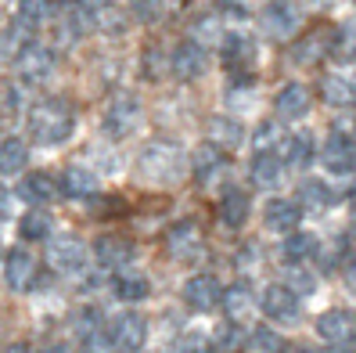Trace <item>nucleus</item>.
Instances as JSON below:
<instances>
[{
	"mask_svg": "<svg viewBox=\"0 0 356 353\" xmlns=\"http://www.w3.org/2000/svg\"><path fill=\"white\" fill-rule=\"evenodd\" d=\"M274 152L281 155V162H284V166H306V162L313 159V137H309V134H302V130L284 134V137L277 141V148H274Z\"/></svg>",
	"mask_w": 356,
	"mask_h": 353,
	"instance_id": "23",
	"label": "nucleus"
},
{
	"mask_svg": "<svg viewBox=\"0 0 356 353\" xmlns=\"http://www.w3.org/2000/svg\"><path fill=\"white\" fill-rule=\"evenodd\" d=\"M47 263L58 274H83L87 271V245L79 238H54L47 249Z\"/></svg>",
	"mask_w": 356,
	"mask_h": 353,
	"instance_id": "8",
	"label": "nucleus"
},
{
	"mask_svg": "<svg viewBox=\"0 0 356 353\" xmlns=\"http://www.w3.org/2000/svg\"><path fill=\"white\" fill-rule=\"evenodd\" d=\"M321 94H324L327 105H334V109H349L353 101H356V83H349L346 76H324Z\"/></svg>",
	"mask_w": 356,
	"mask_h": 353,
	"instance_id": "32",
	"label": "nucleus"
},
{
	"mask_svg": "<svg viewBox=\"0 0 356 353\" xmlns=\"http://www.w3.org/2000/svg\"><path fill=\"white\" fill-rule=\"evenodd\" d=\"M29 137L36 144H44V148H58V144H65L76 130V112L65 97H47V101H36L29 109Z\"/></svg>",
	"mask_w": 356,
	"mask_h": 353,
	"instance_id": "1",
	"label": "nucleus"
},
{
	"mask_svg": "<svg viewBox=\"0 0 356 353\" xmlns=\"http://www.w3.org/2000/svg\"><path fill=\"white\" fill-rule=\"evenodd\" d=\"M90 11H104V8H115V0H87Z\"/></svg>",
	"mask_w": 356,
	"mask_h": 353,
	"instance_id": "48",
	"label": "nucleus"
},
{
	"mask_svg": "<svg viewBox=\"0 0 356 353\" xmlns=\"http://www.w3.org/2000/svg\"><path fill=\"white\" fill-rule=\"evenodd\" d=\"M8 217H11V198L0 191V220H8Z\"/></svg>",
	"mask_w": 356,
	"mask_h": 353,
	"instance_id": "47",
	"label": "nucleus"
},
{
	"mask_svg": "<svg viewBox=\"0 0 356 353\" xmlns=\"http://www.w3.org/2000/svg\"><path fill=\"white\" fill-rule=\"evenodd\" d=\"M223 310H227V317L230 321H245L248 314L256 310V296H252V288L248 285H234V288H227L223 292Z\"/></svg>",
	"mask_w": 356,
	"mask_h": 353,
	"instance_id": "30",
	"label": "nucleus"
},
{
	"mask_svg": "<svg viewBox=\"0 0 356 353\" xmlns=\"http://www.w3.org/2000/svg\"><path fill=\"white\" fill-rule=\"evenodd\" d=\"M4 281L15 292H26V288L36 285V256L29 249H11L4 260Z\"/></svg>",
	"mask_w": 356,
	"mask_h": 353,
	"instance_id": "14",
	"label": "nucleus"
},
{
	"mask_svg": "<svg viewBox=\"0 0 356 353\" xmlns=\"http://www.w3.org/2000/svg\"><path fill=\"white\" fill-rule=\"evenodd\" d=\"M26 159H29L26 141H18V137H4V141H0V177L22 173L26 170Z\"/></svg>",
	"mask_w": 356,
	"mask_h": 353,
	"instance_id": "28",
	"label": "nucleus"
},
{
	"mask_svg": "<svg viewBox=\"0 0 356 353\" xmlns=\"http://www.w3.org/2000/svg\"><path fill=\"white\" fill-rule=\"evenodd\" d=\"M18 235H22V242H44L51 235V217L40 213V210L26 213L22 220H18Z\"/></svg>",
	"mask_w": 356,
	"mask_h": 353,
	"instance_id": "34",
	"label": "nucleus"
},
{
	"mask_svg": "<svg viewBox=\"0 0 356 353\" xmlns=\"http://www.w3.org/2000/svg\"><path fill=\"white\" fill-rule=\"evenodd\" d=\"M274 141H281L277 127H274V123H259V130H256V144H259V152L266 148V144H274Z\"/></svg>",
	"mask_w": 356,
	"mask_h": 353,
	"instance_id": "43",
	"label": "nucleus"
},
{
	"mask_svg": "<svg viewBox=\"0 0 356 353\" xmlns=\"http://www.w3.org/2000/svg\"><path fill=\"white\" fill-rule=\"evenodd\" d=\"M137 173L152 184H165V180H177L184 173V152L177 144H165V141H152L148 148L140 152L137 159Z\"/></svg>",
	"mask_w": 356,
	"mask_h": 353,
	"instance_id": "2",
	"label": "nucleus"
},
{
	"mask_svg": "<svg viewBox=\"0 0 356 353\" xmlns=\"http://www.w3.org/2000/svg\"><path fill=\"white\" fill-rule=\"evenodd\" d=\"M54 195H58V184H54V177L44 173V170L26 173L22 180H18V198L29 202V205H47Z\"/></svg>",
	"mask_w": 356,
	"mask_h": 353,
	"instance_id": "19",
	"label": "nucleus"
},
{
	"mask_svg": "<svg viewBox=\"0 0 356 353\" xmlns=\"http://www.w3.org/2000/svg\"><path fill=\"white\" fill-rule=\"evenodd\" d=\"M331 40V29H317V33H309V36H302L299 44H291V58L299 61V65H317V61L324 58V54H331L334 51V44H327Z\"/></svg>",
	"mask_w": 356,
	"mask_h": 353,
	"instance_id": "22",
	"label": "nucleus"
},
{
	"mask_svg": "<svg viewBox=\"0 0 356 353\" xmlns=\"http://www.w3.org/2000/svg\"><path fill=\"white\" fill-rule=\"evenodd\" d=\"M0 353H29V346H26V343H8Z\"/></svg>",
	"mask_w": 356,
	"mask_h": 353,
	"instance_id": "49",
	"label": "nucleus"
},
{
	"mask_svg": "<svg viewBox=\"0 0 356 353\" xmlns=\"http://www.w3.org/2000/svg\"><path fill=\"white\" fill-rule=\"evenodd\" d=\"M248 339H252V346L259 353H277L281 350V336H277V331H270V328H252V336H248Z\"/></svg>",
	"mask_w": 356,
	"mask_h": 353,
	"instance_id": "40",
	"label": "nucleus"
},
{
	"mask_svg": "<svg viewBox=\"0 0 356 353\" xmlns=\"http://www.w3.org/2000/svg\"><path fill=\"white\" fill-rule=\"evenodd\" d=\"M317 253H321V242L313 238V235H296V231H291V235L284 238V245H281V256L288 260V267L306 263V260H313Z\"/></svg>",
	"mask_w": 356,
	"mask_h": 353,
	"instance_id": "29",
	"label": "nucleus"
},
{
	"mask_svg": "<svg viewBox=\"0 0 356 353\" xmlns=\"http://www.w3.org/2000/svg\"><path fill=\"white\" fill-rule=\"evenodd\" d=\"M83 353H94V350H83Z\"/></svg>",
	"mask_w": 356,
	"mask_h": 353,
	"instance_id": "54",
	"label": "nucleus"
},
{
	"mask_svg": "<svg viewBox=\"0 0 356 353\" xmlns=\"http://www.w3.org/2000/svg\"><path fill=\"white\" fill-rule=\"evenodd\" d=\"M51 8H72V4H79V0H47Z\"/></svg>",
	"mask_w": 356,
	"mask_h": 353,
	"instance_id": "51",
	"label": "nucleus"
},
{
	"mask_svg": "<svg viewBox=\"0 0 356 353\" xmlns=\"http://www.w3.org/2000/svg\"><path fill=\"white\" fill-rule=\"evenodd\" d=\"M324 353H356V346L353 343H342V346H327Z\"/></svg>",
	"mask_w": 356,
	"mask_h": 353,
	"instance_id": "50",
	"label": "nucleus"
},
{
	"mask_svg": "<svg viewBox=\"0 0 356 353\" xmlns=\"http://www.w3.org/2000/svg\"><path fill=\"white\" fill-rule=\"evenodd\" d=\"M112 292H115V299H122V303H140V299H148L152 281L144 278V274H137V271H122V274H115V281H112Z\"/></svg>",
	"mask_w": 356,
	"mask_h": 353,
	"instance_id": "25",
	"label": "nucleus"
},
{
	"mask_svg": "<svg viewBox=\"0 0 356 353\" xmlns=\"http://www.w3.org/2000/svg\"><path fill=\"white\" fill-rule=\"evenodd\" d=\"M94 260L104 267V271H122L134 260V245L122 235H101L94 242Z\"/></svg>",
	"mask_w": 356,
	"mask_h": 353,
	"instance_id": "16",
	"label": "nucleus"
},
{
	"mask_svg": "<svg viewBox=\"0 0 356 353\" xmlns=\"http://www.w3.org/2000/svg\"><path fill=\"white\" fill-rule=\"evenodd\" d=\"M140 101L130 97V94H122V97H112V105L104 109V119H101V127L108 137L122 141V137H130L137 127H140Z\"/></svg>",
	"mask_w": 356,
	"mask_h": 353,
	"instance_id": "5",
	"label": "nucleus"
},
{
	"mask_svg": "<svg viewBox=\"0 0 356 353\" xmlns=\"http://www.w3.org/2000/svg\"><path fill=\"white\" fill-rule=\"evenodd\" d=\"M36 353H69V346L65 343H47V346H40Z\"/></svg>",
	"mask_w": 356,
	"mask_h": 353,
	"instance_id": "45",
	"label": "nucleus"
},
{
	"mask_svg": "<svg viewBox=\"0 0 356 353\" xmlns=\"http://www.w3.org/2000/svg\"><path fill=\"white\" fill-rule=\"evenodd\" d=\"M108 336H112V350L137 353L144 343H148V321L130 310V314H119L115 321H108Z\"/></svg>",
	"mask_w": 356,
	"mask_h": 353,
	"instance_id": "7",
	"label": "nucleus"
},
{
	"mask_svg": "<svg viewBox=\"0 0 356 353\" xmlns=\"http://www.w3.org/2000/svg\"><path fill=\"white\" fill-rule=\"evenodd\" d=\"M140 69H144V76H148V79H159L162 72H170V54H162L159 47H152L148 54L140 58Z\"/></svg>",
	"mask_w": 356,
	"mask_h": 353,
	"instance_id": "38",
	"label": "nucleus"
},
{
	"mask_svg": "<svg viewBox=\"0 0 356 353\" xmlns=\"http://www.w3.org/2000/svg\"><path fill=\"white\" fill-rule=\"evenodd\" d=\"M0 58H4V44H0Z\"/></svg>",
	"mask_w": 356,
	"mask_h": 353,
	"instance_id": "53",
	"label": "nucleus"
},
{
	"mask_svg": "<svg viewBox=\"0 0 356 353\" xmlns=\"http://www.w3.org/2000/svg\"><path fill=\"white\" fill-rule=\"evenodd\" d=\"M299 220H302V210H299V202H291V198H270L263 205V223L277 235H291L299 227Z\"/></svg>",
	"mask_w": 356,
	"mask_h": 353,
	"instance_id": "17",
	"label": "nucleus"
},
{
	"mask_svg": "<svg viewBox=\"0 0 356 353\" xmlns=\"http://www.w3.org/2000/svg\"><path fill=\"white\" fill-rule=\"evenodd\" d=\"M4 97H8V109H22V94H18L15 87H11V91H8Z\"/></svg>",
	"mask_w": 356,
	"mask_h": 353,
	"instance_id": "46",
	"label": "nucleus"
},
{
	"mask_svg": "<svg viewBox=\"0 0 356 353\" xmlns=\"http://www.w3.org/2000/svg\"><path fill=\"white\" fill-rule=\"evenodd\" d=\"M47 8H51L47 0H18V8H15V33L29 40L40 26H44Z\"/></svg>",
	"mask_w": 356,
	"mask_h": 353,
	"instance_id": "24",
	"label": "nucleus"
},
{
	"mask_svg": "<svg viewBox=\"0 0 356 353\" xmlns=\"http://www.w3.org/2000/svg\"><path fill=\"white\" fill-rule=\"evenodd\" d=\"M90 15H94V26L104 29V33H122V29H127V18H122V11H115V8L90 11Z\"/></svg>",
	"mask_w": 356,
	"mask_h": 353,
	"instance_id": "39",
	"label": "nucleus"
},
{
	"mask_svg": "<svg viewBox=\"0 0 356 353\" xmlns=\"http://www.w3.org/2000/svg\"><path fill=\"white\" fill-rule=\"evenodd\" d=\"M177 353H213V339H209L205 331L191 328L177 339Z\"/></svg>",
	"mask_w": 356,
	"mask_h": 353,
	"instance_id": "37",
	"label": "nucleus"
},
{
	"mask_svg": "<svg viewBox=\"0 0 356 353\" xmlns=\"http://www.w3.org/2000/svg\"><path fill=\"white\" fill-rule=\"evenodd\" d=\"M191 166H195V173H198V180H216L223 170H227V152L220 148V144H213V141H205V144H198L195 148V155H191Z\"/></svg>",
	"mask_w": 356,
	"mask_h": 353,
	"instance_id": "18",
	"label": "nucleus"
},
{
	"mask_svg": "<svg viewBox=\"0 0 356 353\" xmlns=\"http://www.w3.org/2000/svg\"><path fill=\"white\" fill-rule=\"evenodd\" d=\"M209 65L205 58V47L198 44V40H184V44H177V51L170 54V72L177 79H198Z\"/></svg>",
	"mask_w": 356,
	"mask_h": 353,
	"instance_id": "13",
	"label": "nucleus"
},
{
	"mask_svg": "<svg viewBox=\"0 0 356 353\" xmlns=\"http://www.w3.org/2000/svg\"><path fill=\"white\" fill-rule=\"evenodd\" d=\"M58 191L65 198H90V195H97V177L87 166H69L58 180Z\"/></svg>",
	"mask_w": 356,
	"mask_h": 353,
	"instance_id": "21",
	"label": "nucleus"
},
{
	"mask_svg": "<svg viewBox=\"0 0 356 353\" xmlns=\"http://www.w3.org/2000/svg\"><path fill=\"white\" fill-rule=\"evenodd\" d=\"M209 134H213V144H227V148H238V144L245 141V130L238 119H227V116H213L209 119Z\"/></svg>",
	"mask_w": 356,
	"mask_h": 353,
	"instance_id": "33",
	"label": "nucleus"
},
{
	"mask_svg": "<svg viewBox=\"0 0 356 353\" xmlns=\"http://www.w3.org/2000/svg\"><path fill=\"white\" fill-rule=\"evenodd\" d=\"M317 336L327 339L331 346H342V343H356V314L353 310H324V314L317 317Z\"/></svg>",
	"mask_w": 356,
	"mask_h": 353,
	"instance_id": "11",
	"label": "nucleus"
},
{
	"mask_svg": "<svg viewBox=\"0 0 356 353\" xmlns=\"http://www.w3.org/2000/svg\"><path fill=\"white\" fill-rule=\"evenodd\" d=\"M245 220H248V195L238 188L227 191L220 198V223L223 227H245Z\"/></svg>",
	"mask_w": 356,
	"mask_h": 353,
	"instance_id": "31",
	"label": "nucleus"
},
{
	"mask_svg": "<svg viewBox=\"0 0 356 353\" xmlns=\"http://www.w3.org/2000/svg\"><path fill=\"white\" fill-rule=\"evenodd\" d=\"M130 8H134V18H140V22H155L159 18V0H130Z\"/></svg>",
	"mask_w": 356,
	"mask_h": 353,
	"instance_id": "41",
	"label": "nucleus"
},
{
	"mask_svg": "<svg viewBox=\"0 0 356 353\" xmlns=\"http://www.w3.org/2000/svg\"><path fill=\"white\" fill-rule=\"evenodd\" d=\"M241 343H245V331H241L238 321L220 324V328H216V336H213V350H220V353H234Z\"/></svg>",
	"mask_w": 356,
	"mask_h": 353,
	"instance_id": "36",
	"label": "nucleus"
},
{
	"mask_svg": "<svg viewBox=\"0 0 356 353\" xmlns=\"http://www.w3.org/2000/svg\"><path fill=\"white\" fill-rule=\"evenodd\" d=\"M331 202H334V191L327 188L324 180H302V188H299V210L324 213V210H331Z\"/></svg>",
	"mask_w": 356,
	"mask_h": 353,
	"instance_id": "27",
	"label": "nucleus"
},
{
	"mask_svg": "<svg viewBox=\"0 0 356 353\" xmlns=\"http://www.w3.org/2000/svg\"><path fill=\"white\" fill-rule=\"evenodd\" d=\"M353 213H356V195H353Z\"/></svg>",
	"mask_w": 356,
	"mask_h": 353,
	"instance_id": "52",
	"label": "nucleus"
},
{
	"mask_svg": "<svg viewBox=\"0 0 356 353\" xmlns=\"http://www.w3.org/2000/svg\"><path fill=\"white\" fill-rule=\"evenodd\" d=\"M252 180L256 184H263V188H274V184L281 180V170H284V162H281V155L274 152V148H263V152H256L252 155Z\"/></svg>",
	"mask_w": 356,
	"mask_h": 353,
	"instance_id": "26",
	"label": "nucleus"
},
{
	"mask_svg": "<svg viewBox=\"0 0 356 353\" xmlns=\"http://www.w3.org/2000/svg\"><path fill=\"white\" fill-rule=\"evenodd\" d=\"M223 69L230 72V87H252V69H256V40L248 33H227L223 36Z\"/></svg>",
	"mask_w": 356,
	"mask_h": 353,
	"instance_id": "3",
	"label": "nucleus"
},
{
	"mask_svg": "<svg viewBox=\"0 0 356 353\" xmlns=\"http://www.w3.org/2000/svg\"><path fill=\"white\" fill-rule=\"evenodd\" d=\"M216 8H220L227 18H252L248 4H241V0H216Z\"/></svg>",
	"mask_w": 356,
	"mask_h": 353,
	"instance_id": "42",
	"label": "nucleus"
},
{
	"mask_svg": "<svg viewBox=\"0 0 356 353\" xmlns=\"http://www.w3.org/2000/svg\"><path fill=\"white\" fill-rule=\"evenodd\" d=\"M284 285H288L296 296H309V292H317V274H313L306 263H296V267H288Z\"/></svg>",
	"mask_w": 356,
	"mask_h": 353,
	"instance_id": "35",
	"label": "nucleus"
},
{
	"mask_svg": "<svg viewBox=\"0 0 356 353\" xmlns=\"http://www.w3.org/2000/svg\"><path fill=\"white\" fill-rule=\"evenodd\" d=\"M321 162H324L327 173L349 177L356 170V137L349 130H342V127H334L327 144H324V152H321Z\"/></svg>",
	"mask_w": 356,
	"mask_h": 353,
	"instance_id": "6",
	"label": "nucleus"
},
{
	"mask_svg": "<svg viewBox=\"0 0 356 353\" xmlns=\"http://www.w3.org/2000/svg\"><path fill=\"white\" fill-rule=\"evenodd\" d=\"M313 105V94L302 87V83H288V87L277 91V101H274V109L281 119H302Z\"/></svg>",
	"mask_w": 356,
	"mask_h": 353,
	"instance_id": "20",
	"label": "nucleus"
},
{
	"mask_svg": "<svg viewBox=\"0 0 356 353\" xmlns=\"http://www.w3.org/2000/svg\"><path fill=\"white\" fill-rule=\"evenodd\" d=\"M346 281L356 288V253H349V256H346Z\"/></svg>",
	"mask_w": 356,
	"mask_h": 353,
	"instance_id": "44",
	"label": "nucleus"
},
{
	"mask_svg": "<svg viewBox=\"0 0 356 353\" xmlns=\"http://www.w3.org/2000/svg\"><path fill=\"white\" fill-rule=\"evenodd\" d=\"M184 303L191 310H198V314H205V310L223 306V288L213 274H195L184 281Z\"/></svg>",
	"mask_w": 356,
	"mask_h": 353,
	"instance_id": "10",
	"label": "nucleus"
},
{
	"mask_svg": "<svg viewBox=\"0 0 356 353\" xmlns=\"http://www.w3.org/2000/svg\"><path fill=\"white\" fill-rule=\"evenodd\" d=\"M15 72L26 87H40L54 76V51L47 44H36V40H26L15 54Z\"/></svg>",
	"mask_w": 356,
	"mask_h": 353,
	"instance_id": "4",
	"label": "nucleus"
},
{
	"mask_svg": "<svg viewBox=\"0 0 356 353\" xmlns=\"http://www.w3.org/2000/svg\"><path fill=\"white\" fill-rule=\"evenodd\" d=\"M165 249H170V256L177 260H191L202 253V231L195 220H177L170 231H165Z\"/></svg>",
	"mask_w": 356,
	"mask_h": 353,
	"instance_id": "15",
	"label": "nucleus"
},
{
	"mask_svg": "<svg viewBox=\"0 0 356 353\" xmlns=\"http://www.w3.org/2000/svg\"><path fill=\"white\" fill-rule=\"evenodd\" d=\"M259 306H263V314H266L270 321H277V324H296V321H299V296L291 292L288 285H270V288H263Z\"/></svg>",
	"mask_w": 356,
	"mask_h": 353,
	"instance_id": "9",
	"label": "nucleus"
},
{
	"mask_svg": "<svg viewBox=\"0 0 356 353\" xmlns=\"http://www.w3.org/2000/svg\"><path fill=\"white\" fill-rule=\"evenodd\" d=\"M263 26H266V33L270 36H277V40H288V36H296V29H299V8L291 4V0H270V4L263 8Z\"/></svg>",
	"mask_w": 356,
	"mask_h": 353,
	"instance_id": "12",
	"label": "nucleus"
}]
</instances>
